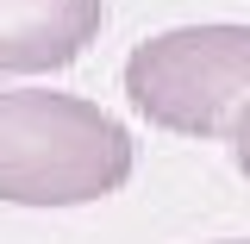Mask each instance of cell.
Wrapping results in <instances>:
<instances>
[{"instance_id": "obj_1", "label": "cell", "mask_w": 250, "mask_h": 244, "mask_svg": "<svg viewBox=\"0 0 250 244\" xmlns=\"http://www.w3.org/2000/svg\"><path fill=\"white\" fill-rule=\"evenodd\" d=\"M131 163L138 144L106 107L50 88L0 94V200L88 207L131 182Z\"/></svg>"}, {"instance_id": "obj_2", "label": "cell", "mask_w": 250, "mask_h": 244, "mask_svg": "<svg viewBox=\"0 0 250 244\" xmlns=\"http://www.w3.org/2000/svg\"><path fill=\"white\" fill-rule=\"evenodd\" d=\"M125 100L175 138H231L250 107V25H175L125 57Z\"/></svg>"}, {"instance_id": "obj_3", "label": "cell", "mask_w": 250, "mask_h": 244, "mask_svg": "<svg viewBox=\"0 0 250 244\" xmlns=\"http://www.w3.org/2000/svg\"><path fill=\"white\" fill-rule=\"evenodd\" d=\"M106 25V0H0V75H57Z\"/></svg>"}, {"instance_id": "obj_4", "label": "cell", "mask_w": 250, "mask_h": 244, "mask_svg": "<svg viewBox=\"0 0 250 244\" xmlns=\"http://www.w3.org/2000/svg\"><path fill=\"white\" fill-rule=\"evenodd\" d=\"M231 163H238V176H250V107L238 113V125H231Z\"/></svg>"}, {"instance_id": "obj_5", "label": "cell", "mask_w": 250, "mask_h": 244, "mask_svg": "<svg viewBox=\"0 0 250 244\" xmlns=\"http://www.w3.org/2000/svg\"><path fill=\"white\" fill-rule=\"evenodd\" d=\"M219 244H250V238H219Z\"/></svg>"}]
</instances>
